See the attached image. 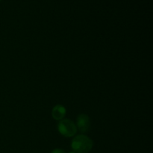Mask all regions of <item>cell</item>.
Segmentation results:
<instances>
[{
    "mask_svg": "<svg viewBox=\"0 0 153 153\" xmlns=\"http://www.w3.org/2000/svg\"><path fill=\"white\" fill-rule=\"evenodd\" d=\"M77 127L81 132L85 133L88 131L91 127V121H90L89 117L84 114L79 115L77 117Z\"/></svg>",
    "mask_w": 153,
    "mask_h": 153,
    "instance_id": "obj_3",
    "label": "cell"
},
{
    "mask_svg": "<svg viewBox=\"0 0 153 153\" xmlns=\"http://www.w3.org/2000/svg\"><path fill=\"white\" fill-rule=\"evenodd\" d=\"M72 153H74V152H72Z\"/></svg>",
    "mask_w": 153,
    "mask_h": 153,
    "instance_id": "obj_6",
    "label": "cell"
},
{
    "mask_svg": "<svg viewBox=\"0 0 153 153\" xmlns=\"http://www.w3.org/2000/svg\"><path fill=\"white\" fill-rule=\"evenodd\" d=\"M52 153H66V152L61 149H55L52 151Z\"/></svg>",
    "mask_w": 153,
    "mask_h": 153,
    "instance_id": "obj_5",
    "label": "cell"
},
{
    "mask_svg": "<svg viewBox=\"0 0 153 153\" xmlns=\"http://www.w3.org/2000/svg\"><path fill=\"white\" fill-rule=\"evenodd\" d=\"M0 1H1V0H0Z\"/></svg>",
    "mask_w": 153,
    "mask_h": 153,
    "instance_id": "obj_7",
    "label": "cell"
},
{
    "mask_svg": "<svg viewBox=\"0 0 153 153\" xmlns=\"http://www.w3.org/2000/svg\"><path fill=\"white\" fill-rule=\"evenodd\" d=\"M92 140L85 135H78L72 140L71 146L76 153H88L93 147Z\"/></svg>",
    "mask_w": 153,
    "mask_h": 153,
    "instance_id": "obj_1",
    "label": "cell"
},
{
    "mask_svg": "<svg viewBox=\"0 0 153 153\" xmlns=\"http://www.w3.org/2000/svg\"><path fill=\"white\" fill-rule=\"evenodd\" d=\"M66 108L61 105H57L52 108V116L55 120H61L66 115Z\"/></svg>",
    "mask_w": 153,
    "mask_h": 153,
    "instance_id": "obj_4",
    "label": "cell"
},
{
    "mask_svg": "<svg viewBox=\"0 0 153 153\" xmlns=\"http://www.w3.org/2000/svg\"><path fill=\"white\" fill-rule=\"evenodd\" d=\"M58 130L60 134L66 137H73L77 131L75 123L70 120H61L58 125Z\"/></svg>",
    "mask_w": 153,
    "mask_h": 153,
    "instance_id": "obj_2",
    "label": "cell"
}]
</instances>
